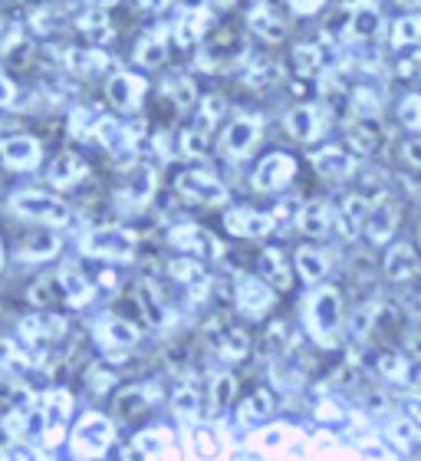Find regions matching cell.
<instances>
[{
  "label": "cell",
  "mask_w": 421,
  "mask_h": 461,
  "mask_svg": "<svg viewBox=\"0 0 421 461\" xmlns=\"http://www.w3.org/2000/svg\"><path fill=\"white\" fill-rule=\"evenodd\" d=\"M287 129L293 139L300 142H313L316 132H319V115H316L313 106H297L287 113Z\"/></svg>",
  "instance_id": "83f0119b"
},
{
  "label": "cell",
  "mask_w": 421,
  "mask_h": 461,
  "mask_svg": "<svg viewBox=\"0 0 421 461\" xmlns=\"http://www.w3.org/2000/svg\"><path fill=\"white\" fill-rule=\"evenodd\" d=\"M83 250H86V254H93V258L129 260L135 254V234L129 228L109 224V228H99V230H93V234H86V240H83Z\"/></svg>",
  "instance_id": "3957f363"
},
{
  "label": "cell",
  "mask_w": 421,
  "mask_h": 461,
  "mask_svg": "<svg viewBox=\"0 0 421 461\" xmlns=\"http://www.w3.org/2000/svg\"><path fill=\"white\" fill-rule=\"evenodd\" d=\"M244 57V43H240L234 33H220L218 40H210L208 47L202 50V59H198V67L204 69H214V67H224L230 59Z\"/></svg>",
  "instance_id": "9a60e30c"
},
{
  "label": "cell",
  "mask_w": 421,
  "mask_h": 461,
  "mask_svg": "<svg viewBox=\"0 0 421 461\" xmlns=\"http://www.w3.org/2000/svg\"><path fill=\"white\" fill-rule=\"evenodd\" d=\"M67 59H69V69H76L79 77H99L109 67L103 50H67Z\"/></svg>",
  "instance_id": "4dcf8cb0"
},
{
  "label": "cell",
  "mask_w": 421,
  "mask_h": 461,
  "mask_svg": "<svg viewBox=\"0 0 421 461\" xmlns=\"http://www.w3.org/2000/svg\"><path fill=\"white\" fill-rule=\"evenodd\" d=\"M168 244L184 250V254H194V258H218L220 254L218 238H210L208 230L198 228V224H178V228H172Z\"/></svg>",
  "instance_id": "52a82bcc"
},
{
  "label": "cell",
  "mask_w": 421,
  "mask_h": 461,
  "mask_svg": "<svg viewBox=\"0 0 421 461\" xmlns=\"http://www.w3.org/2000/svg\"><path fill=\"white\" fill-rule=\"evenodd\" d=\"M421 43V17H402L395 23V47H415Z\"/></svg>",
  "instance_id": "7bdbcfd3"
},
{
  "label": "cell",
  "mask_w": 421,
  "mask_h": 461,
  "mask_svg": "<svg viewBox=\"0 0 421 461\" xmlns=\"http://www.w3.org/2000/svg\"><path fill=\"white\" fill-rule=\"evenodd\" d=\"M13 103V86H10V79L0 73V106H10Z\"/></svg>",
  "instance_id": "9f6ffc18"
},
{
  "label": "cell",
  "mask_w": 421,
  "mask_h": 461,
  "mask_svg": "<svg viewBox=\"0 0 421 461\" xmlns=\"http://www.w3.org/2000/svg\"><path fill=\"white\" fill-rule=\"evenodd\" d=\"M297 270L303 274V280H319L329 270V258L316 248H300L297 250Z\"/></svg>",
  "instance_id": "e575fe53"
},
{
  "label": "cell",
  "mask_w": 421,
  "mask_h": 461,
  "mask_svg": "<svg viewBox=\"0 0 421 461\" xmlns=\"http://www.w3.org/2000/svg\"><path fill=\"white\" fill-rule=\"evenodd\" d=\"M297 224L303 234H309V238H326V234L333 230V208H329L326 202L303 204L297 214Z\"/></svg>",
  "instance_id": "2e32d148"
},
{
  "label": "cell",
  "mask_w": 421,
  "mask_h": 461,
  "mask_svg": "<svg viewBox=\"0 0 421 461\" xmlns=\"http://www.w3.org/2000/svg\"><path fill=\"white\" fill-rule=\"evenodd\" d=\"M247 86H254V89H267L270 83H277L280 79V67H273L270 59H257V63H250V69H247Z\"/></svg>",
  "instance_id": "ab89813d"
},
{
  "label": "cell",
  "mask_w": 421,
  "mask_h": 461,
  "mask_svg": "<svg viewBox=\"0 0 421 461\" xmlns=\"http://www.w3.org/2000/svg\"><path fill=\"white\" fill-rule=\"evenodd\" d=\"M270 409H273V399H270L267 389H260V393H254L247 402H244V419H247V422L264 419V415H270Z\"/></svg>",
  "instance_id": "7dc6e473"
},
{
  "label": "cell",
  "mask_w": 421,
  "mask_h": 461,
  "mask_svg": "<svg viewBox=\"0 0 421 461\" xmlns=\"http://www.w3.org/2000/svg\"><path fill=\"white\" fill-rule=\"evenodd\" d=\"M112 385V375L105 373V369H89V389H96V393H105Z\"/></svg>",
  "instance_id": "db71d44e"
},
{
  "label": "cell",
  "mask_w": 421,
  "mask_h": 461,
  "mask_svg": "<svg viewBox=\"0 0 421 461\" xmlns=\"http://www.w3.org/2000/svg\"><path fill=\"white\" fill-rule=\"evenodd\" d=\"M165 93H168V99H172L175 106H182V109L194 106V99H198L194 86L188 83V79H182V77L168 79V83H165Z\"/></svg>",
  "instance_id": "b9f144b4"
},
{
  "label": "cell",
  "mask_w": 421,
  "mask_h": 461,
  "mask_svg": "<svg viewBox=\"0 0 421 461\" xmlns=\"http://www.w3.org/2000/svg\"><path fill=\"white\" fill-rule=\"evenodd\" d=\"M83 175H86V162L76 152H59L53 158V165H49V182L57 188H73Z\"/></svg>",
  "instance_id": "44dd1931"
},
{
  "label": "cell",
  "mask_w": 421,
  "mask_h": 461,
  "mask_svg": "<svg viewBox=\"0 0 421 461\" xmlns=\"http://www.w3.org/2000/svg\"><path fill=\"white\" fill-rule=\"evenodd\" d=\"M0 158L10 172H30L40 162V145L30 135H13L7 142H0Z\"/></svg>",
  "instance_id": "8fae6325"
},
{
  "label": "cell",
  "mask_w": 421,
  "mask_h": 461,
  "mask_svg": "<svg viewBox=\"0 0 421 461\" xmlns=\"http://www.w3.org/2000/svg\"><path fill=\"white\" fill-rule=\"evenodd\" d=\"M23 337L33 343H53L67 337V320L59 317H27L23 320Z\"/></svg>",
  "instance_id": "484cf974"
},
{
  "label": "cell",
  "mask_w": 421,
  "mask_h": 461,
  "mask_svg": "<svg viewBox=\"0 0 421 461\" xmlns=\"http://www.w3.org/2000/svg\"><path fill=\"white\" fill-rule=\"evenodd\" d=\"M293 168H297V162H293L290 155H283V152L267 155V158L257 165V172H254V188H257V192H277V188H283V185L293 178Z\"/></svg>",
  "instance_id": "9c48e42d"
},
{
  "label": "cell",
  "mask_w": 421,
  "mask_h": 461,
  "mask_svg": "<svg viewBox=\"0 0 421 461\" xmlns=\"http://www.w3.org/2000/svg\"><path fill=\"white\" fill-rule=\"evenodd\" d=\"M412 353L421 359V333H418V337H412Z\"/></svg>",
  "instance_id": "91938a15"
},
{
  "label": "cell",
  "mask_w": 421,
  "mask_h": 461,
  "mask_svg": "<svg viewBox=\"0 0 421 461\" xmlns=\"http://www.w3.org/2000/svg\"><path fill=\"white\" fill-rule=\"evenodd\" d=\"M293 63H297L300 77H316L319 67H323V50L316 43H303V47L293 50Z\"/></svg>",
  "instance_id": "74e56055"
},
{
  "label": "cell",
  "mask_w": 421,
  "mask_h": 461,
  "mask_svg": "<svg viewBox=\"0 0 421 461\" xmlns=\"http://www.w3.org/2000/svg\"><path fill=\"white\" fill-rule=\"evenodd\" d=\"M224 224H228V230L237 234V238H264V234L273 228V214L254 212V208H234V212H228Z\"/></svg>",
  "instance_id": "7c38bea8"
},
{
  "label": "cell",
  "mask_w": 421,
  "mask_h": 461,
  "mask_svg": "<svg viewBox=\"0 0 421 461\" xmlns=\"http://www.w3.org/2000/svg\"><path fill=\"white\" fill-rule=\"evenodd\" d=\"M145 409H148V395L142 389H129V393L119 395V415L122 419H132V415L145 412Z\"/></svg>",
  "instance_id": "bcb514c9"
},
{
  "label": "cell",
  "mask_w": 421,
  "mask_h": 461,
  "mask_svg": "<svg viewBox=\"0 0 421 461\" xmlns=\"http://www.w3.org/2000/svg\"><path fill=\"white\" fill-rule=\"evenodd\" d=\"M257 142H260V119L257 115H237V119L224 129V149H228V155H234V158L250 155Z\"/></svg>",
  "instance_id": "ba28073f"
},
{
  "label": "cell",
  "mask_w": 421,
  "mask_h": 461,
  "mask_svg": "<svg viewBox=\"0 0 421 461\" xmlns=\"http://www.w3.org/2000/svg\"><path fill=\"white\" fill-rule=\"evenodd\" d=\"M293 10H297V14H313L316 4H293Z\"/></svg>",
  "instance_id": "680465c9"
},
{
  "label": "cell",
  "mask_w": 421,
  "mask_h": 461,
  "mask_svg": "<svg viewBox=\"0 0 421 461\" xmlns=\"http://www.w3.org/2000/svg\"><path fill=\"white\" fill-rule=\"evenodd\" d=\"M369 212H372V202L365 198V194H349L345 198V218L343 221H363L365 224V218H369ZM349 234H353V228H349Z\"/></svg>",
  "instance_id": "c3c4849f"
},
{
  "label": "cell",
  "mask_w": 421,
  "mask_h": 461,
  "mask_svg": "<svg viewBox=\"0 0 421 461\" xmlns=\"http://www.w3.org/2000/svg\"><path fill=\"white\" fill-rule=\"evenodd\" d=\"M247 23L257 37L270 40V43H280V40H283V20L277 17V10L270 7V4H254V7L247 10Z\"/></svg>",
  "instance_id": "ffe728a7"
},
{
  "label": "cell",
  "mask_w": 421,
  "mask_h": 461,
  "mask_svg": "<svg viewBox=\"0 0 421 461\" xmlns=\"http://www.w3.org/2000/svg\"><path fill=\"white\" fill-rule=\"evenodd\" d=\"M69 409H73V399H69V393H53L47 399V405H43V419H47V442H59V429H63V422H67Z\"/></svg>",
  "instance_id": "4316f807"
},
{
  "label": "cell",
  "mask_w": 421,
  "mask_h": 461,
  "mask_svg": "<svg viewBox=\"0 0 421 461\" xmlns=\"http://www.w3.org/2000/svg\"><path fill=\"white\" fill-rule=\"evenodd\" d=\"M178 194L188 198V202H198V204H214V202H224L228 198V188L208 172H198V168H188V172L178 175V182H175Z\"/></svg>",
  "instance_id": "5b68a950"
},
{
  "label": "cell",
  "mask_w": 421,
  "mask_h": 461,
  "mask_svg": "<svg viewBox=\"0 0 421 461\" xmlns=\"http://www.w3.org/2000/svg\"><path fill=\"white\" fill-rule=\"evenodd\" d=\"M57 250H59V238H53V234H40V238H30L27 244H23L20 258L23 260H47V258H53Z\"/></svg>",
  "instance_id": "f35d334b"
},
{
  "label": "cell",
  "mask_w": 421,
  "mask_h": 461,
  "mask_svg": "<svg viewBox=\"0 0 421 461\" xmlns=\"http://www.w3.org/2000/svg\"><path fill=\"white\" fill-rule=\"evenodd\" d=\"M99 339H103L105 346H132L139 343V330L129 323V320H115V317H105L103 323H99Z\"/></svg>",
  "instance_id": "f546056e"
},
{
  "label": "cell",
  "mask_w": 421,
  "mask_h": 461,
  "mask_svg": "<svg viewBox=\"0 0 421 461\" xmlns=\"http://www.w3.org/2000/svg\"><path fill=\"white\" fill-rule=\"evenodd\" d=\"M385 27L382 14L375 7H355L349 10V40H372Z\"/></svg>",
  "instance_id": "d4e9b609"
},
{
  "label": "cell",
  "mask_w": 421,
  "mask_h": 461,
  "mask_svg": "<svg viewBox=\"0 0 421 461\" xmlns=\"http://www.w3.org/2000/svg\"><path fill=\"white\" fill-rule=\"evenodd\" d=\"M204 339H208L210 353L220 356V359H244L250 349V337L234 323H220V320H210L208 330H204Z\"/></svg>",
  "instance_id": "277c9868"
},
{
  "label": "cell",
  "mask_w": 421,
  "mask_h": 461,
  "mask_svg": "<svg viewBox=\"0 0 421 461\" xmlns=\"http://www.w3.org/2000/svg\"><path fill=\"white\" fill-rule=\"evenodd\" d=\"M372 366L382 379H392V383H405V379H408V359H405L402 353L382 349V353H375Z\"/></svg>",
  "instance_id": "d6a6232c"
},
{
  "label": "cell",
  "mask_w": 421,
  "mask_h": 461,
  "mask_svg": "<svg viewBox=\"0 0 421 461\" xmlns=\"http://www.w3.org/2000/svg\"><path fill=\"white\" fill-rule=\"evenodd\" d=\"M168 274H172L178 284H184V287L192 290L194 297H204V294H208V274H204V267L198 260H172V264H168Z\"/></svg>",
  "instance_id": "cb8c5ba5"
},
{
  "label": "cell",
  "mask_w": 421,
  "mask_h": 461,
  "mask_svg": "<svg viewBox=\"0 0 421 461\" xmlns=\"http://www.w3.org/2000/svg\"><path fill=\"white\" fill-rule=\"evenodd\" d=\"M135 297H139V307H142L145 320H148L152 327H168V320H172L168 300H162V294H158L152 284H139Z\"/></svg>",
  "instance_id": "7402d4cb"
},
{
  "label": "cell",
  "mask_w": 421,
  "mask_h": 461,
  "mask_svg": "<svg viewBox=\"0 0 421 461\" xmlns=\"http://www.w3.org/2000/svg\"><path fill=\"white\" fill-rule=\"evenodd\" d=\"M105 93L112 99V106H119L122 113H132V109H139V103L145 96V79L132 77V73H119V77L109 79Z\"/></svg>",
  "instance_id": "4fadbf2b"
},
{
  "label": "cell",
  "mask_w": 421,
  "mask_h": 461,
  "mask_svg": "<svg viewBox=\"0 0 421 461\" xmlns=\"http://www.w3.org/2000/svg\"><path fill=\"white\" fill-rule=\"evenodd\" d=\"M202 23H204V14H192V17L178 27V43H182V47L194 43V40H198V33H202Z\"/></svg>",
  "instance_id": "681fc988"
},
{
  "label": "cell",
  "mask_w": 421,
  "mask_h": 461,
  "mask_svg": "<svg viewBox=\"0 0 421 461\" xmlns=\"http://www.w3.org/2000/svg\"><path fill=\"white\" fill-rule=\"evenodd\" d=\"M270 303H273V287H267L260 277H247L240 274L237 277V307L247 313V317H260L267 313Z\"/></svg>",
  "instance_id": "30bf717a"
},
{
  "label": "cell",
  "mask_w": 421,
  "mask_h": 461,
  "mask_svg": "<svg viewBox=\"0 0 421 461\" xmlns=\"http://www.w3.org/2000/svg\"><path fill=\"white\" fill-rule=\"evenodd\" d=\"M382 139H385V129L375 115H355V122L349 125V145H353V152H359V155L375 152V149L382 145Z\"/></svg>",
  "instance_id": "5bb4252c"
},
{
  "label": "cell",
  "mask_w": 421,
  "mask_h": 461,
  "mask_svg": "<svg viewBox=\"0 0 421 461\" xmlns=\"http://www.w3.org/2000/svg\"><path fill=\"white\" fill-rule=\"evenodd\" d=\"M260 274L273 284V287H290V267H287V260H283V254H280L277 248H270L264 250V258H260Z\"/></svg>",
  "instance_id": "836d02e7"
},
{
  "label": "cell",
  "mask_w": 421,
  "mask_h": 461,
  "mask_svg": "<svg viewBox=\"0 0 421 461\" xmlns=\"http://www.w3.org/2000/svg\"><path fill=\"white\" fill-rule=\"evenodd\" d=\"M418 254H415L412 244H395L385 254V277L389 280H408L418 274Z\"/></svg>",
  "instance_id": "d6986e66"
},
{
  "label": "cell",
  "mask_w": 421,
  "mask_h": 461,
  "mask_svg": "<svg viewBox=\"0 0 421 461\" xmlns=\"http://www.w3.org/2000/svg\"><path fill=\"white\" fill-rule=\"evenodd\" d=\"M152 188H155V175L152 172H139V175H135V182L125 188V194H129V202H132V204H145L148 198H152Z\"/></svg>",
  "instance_id": "f6af8a7d"
},
{
  "label": "cell",
  "mask_w": 421,
  "mask_h": 461,
  "mask_svg": "<svg viewBox=\"0 0 421 461\" xmlns=\"http://www.w3.org/2000/svg\"><path fill=\"white\" fill-rule=\"evenodd\" d=\"M313 165L316 172L326 175V178H345V175H353L355 158L343 149H323V152L313 155Z\"/></svg>",
  "instance_id": "603a6c76"
},
{
  "label": "cell",
  "mask_w": 421,
  "mask_h": 461,
  "mask_svg": "<svg viewBox=\"0 0 421 461\" xmlns=\"http://www.w3.org/2000/svg\"><path fill=\"white\" fill-rule=\"evenodd\" d=\"M405 158H408L415 168H421V139H412V142L405 145Z\"/></svg>",
  "instance_id": "11a10c76"
},
{
  "label": "cell",
  "mask_w": 421,
  "mask_h": 461,
  "mask_svg": "<svg viewBox=\"0 0 421 461\" xmlns=\"http://www.w3.org/2000/svg\"><path fill=\"white\" fill-rule=\"evenodd\" d=\"M408 405H412L415 419H421V399H412V402H408Z\"/></svg>",
  "instance_id": "94428289"
},
{
  "label": "cell",
  "mask_w": 421,
  "mask_h": 461,
  "mask_svg": "<svg viewBox=\"0 0 421 461\" xmlns=\"http://www.w3.org/2000/svg\"><path fill=\"white\" fill-rule=\"evenodd\" d=\"M76 27L86 33V37L99 40V43H105V40L112 37V27H109V14H105L103 7H86L83 14H79Z\"/></svg>",
  "instance_id": "1f68e13d"
},
{
  "label": "cell",
  "mask_w": 421,
  "mask_h": 461,
  "mask_svg": "<svg viewBox=\"0 0 421 461\" xmlns=\"http://www.w3.org/2000/svg\"><path fill=\"white\" fill-rule=\"evenodd\" d=\"M220 113H224V99L208 96L202 103V113H198V125H194V129H198L202 135H208V129H214V122L220 119Z\"/></svg>",
  "instance_id": "ee69618b"
},
{
  "label": "cell",
  "mask_w": 421,
  "mask_h": 461,
  "mask_svg": "<svg viewBox=\"0 0 421 461\" xmlns=\"http://www.w3.org/2000/svg\"><path fill=\"white\" fill-rule=\"evenodd\" d=\"M395 221H399L395 204H389V202L372 204V212L365 218V238L372 240V244H385V240L395 234Z\"/></svg>",
  "instance_id": "e0dca14e"
},
{
  "label": "cell",
  "mask_w": 421,
  "mask_h": 461,
  "mask_svg": "<svg viewBox=\"0 0 421 461\" xmlns=\"http://www.w3.org/2000/svg\"><path fill=\"white\" fill-rule=\"evenodd\" d=\"M339 323H343V297H339V290H316L307 303V327L313 333V339L329 346L336 339V333H339Z\"/></svg>",
  "instance_id": "6da1fadb"
},
{
  "label": "cell",
  "mask_w": 421,
  "mask_h": 461,
  "mask_svg": "<svg viewBox=\"0 0 421 461\" xmlns=\"http://www.w3.org/2000/svg\"><path fill=\"white\" fill-rule=\"evenodd\" d=\"M172 402L182 415H192V412H198V405H202V393H198L194 383H182L172 393Z\"/></svg>",
  "instance_id": "60d3db41"
},
{
  "label": "cell",
  "mask_w": 421,
  "mask_h": 461,
  "mask_svg": "<svg viewBox=\"0 0 421 461\" xmlns=\"http://www.w3.org/2000/svg\"><path fill=\"white\" fill-rule=\"evenodd\" d=\"M165 50H168V43H165L162 33H148V37H142L139 50H135V59H139L142 67H162Z\"/></svg>",
  "instance_id": "8d00e7d4"
},
{
  "label": "cell",
  "mask_w": 421,
  "mask_h": 461,
  "mask_svg": "<svg viewBox=\"0 0 421 461\" xmlns=\"http://www.w3.org/2000/svg\"><path fill=\"white\" fill-rule=\"evenodd\" d=\"M260 442H264V445H280V442H283V432H280V429H270V432L264 435Z\"/></svg>",
  "instance_id": "6f0895ef"
},
{
  "label": "cell",
  "mask_w": 421,
  "mask_h": 461,
  "mask_svg": "<svg viewBox=\"0 0 421 461\" xmlns=\"http://www.w3.org/2000/svg\"><path fill=\"white\" fill-rule=\"evenodd\" d=\"M267 346H270V353H287V346H290V330L287 323H277V327L267 333Z\"/></svg>",
  "instance_id": "816d5d0a"
},
{
  "label": "cell",
  "mask_w": 421,
  "mask_h": 461,
  "mask_svg": "<svg viewBox=\"0 0 421 461\" xmlns=\"http://www.w3.org/2000/svg\"><path fill=\"white\" fill-rule=\"evenodd\" d=\"M109 442H112V425H109V419L86 415L79 422L76 435H73V452L83 455V458H96V455H103L109 448Z\"/></svg>",
  "instance_id": "8992f818"
},
{
  "label": "cell",
  "mask_w": 421,
  "mask_h": 461,
  "mask_svg": "<svg viewBox=\"0 0 421 461\" xmlns=\"http://www.w3.org/2000/svg\"><path fill=\"white\" fill-rule=\"evenodd\" d=\"M230 399H234V375H214L210 379V409H208V415L214 419V415H220L224 409L230 405Z\"/></svg>",
  "instance_id": "d590c367"
},
{
  "label": "cell",
  "mask_w": 421,
  "mask_h": 461,
  "mask_svg": "<svg viewBox=\"0 0 421 461\" xmlns=\"http://www.w3.org/2000/svg\"><path fill=\"white\" fill-rule=\"evenodd\" d=\"M96 135L112 155H129V149H132V132L115 122V119H99Z\"/></svg>",
  "instance_id": "f1b7e54d"
},
{
  "label": "cell",
  "mask_w": 421,
  "mask_h": 461,
  "mask_svg": "<svg viewBox=\"0 0 421 461\" xmlns=\"http://www.w3.org/2000/svg\"><path fill=\"white\" fill-rule=\"evenodd\" d=\"M182 152L184 155H204L208 152V142H204V135L198 132V129H188V132L182 135Z\"/></svg>",
  "instance_id": "f5cc1de1"
},
{
  "label": "cell",
  "mask_w": 421,
  "mask_h": 461,
  "mask_svg": "<svg viewBox=\"0 0 421 461\" xmlns=\"http://www.w3.org/2000/svg\"><path fill=\"white\" fill-rule=\"evenodd\" d=\"M10 212L23 218V221H40V224H59L69 221V208L67 202H59L53 194H43V192H20L10 198Z\"/></svg>",
  "instance_id": "7a4b0ae2"
},
{
  "label": "cell",
  "mask_w": 421,
  "mask_h": 461,
  "mask_svg": "<svg viewBox=\"0 0 421 461\" xmlns=\"http://www.w3.org/2000/svg\"><path fill=\"white\" fill-rule=\"evenodd\" d=\"M57 284H59V300H67L69 307H83V303H89V297H93V284H89L76 267L59 270Z\"/></svg>",
  "instance_id": "ac0fdd59"
},
{
  "label": "cell",
  "mask_w": 421,
  "mask_h": 461,
  "mask_svg": "<svg viewBox=\"0 0 421 461\" xmlns=\"http://www.w3.org/2000/svg\"><path fill=\"white\" fill-rule=\"evenodd\" d=\"M399 115H402V122L408 125V129H421V96L405 99L402 109H399Z\"/></svg>",
  "instance_id": "f907efd6"
}]
</instances>
